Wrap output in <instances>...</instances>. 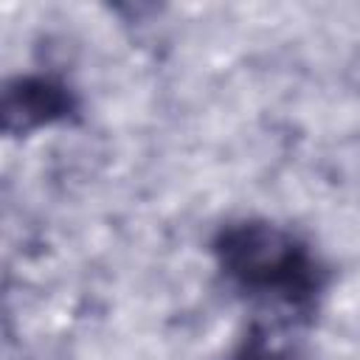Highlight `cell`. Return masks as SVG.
Masks as SVG:
<instances>
[{
    "instance_id": "cell-1",
    "label": "cell",
    "mask_w": 360,
    "mask_h": 360,
    "mask_svg": "<svg viewBox=\"0 0 360 360\" xmlns=\"http://www.w3.org/2000/svg\"><path fill=\"white\" fill-rule=\"evenodd\" d=\"M225 281L273 318L307 323L326 290V267L295 231L270 219H239L214 236Z\"/></svg>"
},
{
    "instance_id": "cell-2",
    "label": "cell",
    "mask_w": 360,
    "mask_h": 360,
    "mask_svg": "<svg viewBox=\"0 0 360 360\" xmlns=\"http://www.w3.org/2000/svg\"><path fill=\"white\" fill-rule=\"evenodd\" d=\"M73 93L48 76H20L6 87L3 118L8 132H28L73 112Z\"/></svg>"
},
{
    "instance_id": "cell-3",
    "label": "cell",
    "mask_w": 360,
    "mask_h": 360,
    "mask_svg": "<svg viewBox=\"0 0 360 360\" xmlns=\"http://www.w3.org/2000/svg\"><path fill=\"white\" fill-rule=\"evenodd\" d=\"M301 323L273 318L270 321H253L248 335L242 338L233 360H298V343L292 338V329Z\"/></svg>"
}]
</instances>
